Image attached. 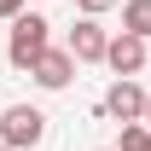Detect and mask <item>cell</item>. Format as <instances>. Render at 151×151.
<instances>
[{
  "mask_svg": "<svg viewBox=\"0 0 151 151\" xmlns=\"http://www.w3.org/2000/svg\"><path fill=\"white\" fill-rule=\"evenodd\" d=\"M47 47H52V23L41 18V12H18L12 18V35H6V64L12 70H29Z\"/></svg>",
  "mask_w": 151,
  "mask_h": 151,
  "instance_id": "6da1fadb",
  "label": "cell"
},
{
  "mask_svg": "<svg viewBox=\"0 0 151 151\" xmlns=\"http://www.w3.org/2000/svg\"><path fill=\"white\" fill-rule=\"evenodd\" d=\"M0 139L12 151H35L47 139V111L41 105H6L0 111Z\"/></svg>",
  "mask_w": 151,
  "mask_h": 151,
  "instance_id": "7a4b0ae2",
  "label": "cell"
},
{
  "mask_svg": "<svg viewBox=\"0 0 151 151\" xmlns=\"http://www.w3.org/2000/svg\"><path fill=\"white\" fill-rule=\"evenodd\" d=\"M29 76H35V87L58 93V87H70V81H76V52H70V47H47V52L29 64Z\"/></svg>",
  "mask_w": 151,
  "mask_h": 151,
  "instance_id": "3957f363",
  "label": "cell"
},
{
  "mask_svg": "<svg viewBox=\"0 0 151 151\" xmlns=\"http://www.w3.org/2000/svg\"><path fill=\"white\" fill-rule=\"evenodd\" d=\"M145 99H151V93L134 81V76H116L111 93H105V111H111L116 122H145Z\"/></svg>",
  "mask_w": 151,
  "mask_h": 151,
  "instance_id": "277c9868",
  "label": "cell"
},
{
  "mask_svg": "<svg viewBox=\"0 0 151 151\" xmlns=\"http://www.w3.org/2000/svg\"><path fill=\"white\" fill-rule=\"evenodd\" d=\"M64 47L76 52V64H105V52H111V35L99 29V18H87V12H81V23L70 29V41H64Z\"/></svg>",
  "mask_w": 151,
  "mask_h": 151,
  "instance_id": "5b68a950",
  "label": "cell"
},
{
  "mask_svg": "<svg viewBox=\"0 0 151 151\" xmlns=\"http://www.w3.org/2000/svg\"><path fill=\"white\" fill-rule=\"evenodd\" d=\"M105 64H111L116 76H139V70H145V35L116 29V35H111V52H105Z\"/></svg>",
  "mask_w": 151,
  "mask_h": 151,
  "instance_id": "8992f818",
  "label": "cell"
},
{
  "mask_svg": "<svg viewBox=\"0 0 151 151\" xmlns=\"http://www.w3.org/2000/svg\"><path fill=\"white\" fill-rule=\"evenodd\" d=\"M122 29H134V35L151 41V0H128L122 6Z\"/></svg>",
  "mask_w": 151,
  "mask_h": 151,
  "instance_id": "52a82bcc",
  "label": "cell"
},
{
  "mask_svg": "<svg viewBox=\"0 0 151 151\" xmlns=\"http://www.w3.org/2000/svg\"><path fill=\"white\" fill-rule=\"evenodd\" d=\"M116 151H151V122H122V145Z\"/></svg>",
  "mask_w": 151,
  "mask_h": 151,
  "instance_id": "ba28073f",
  "label": "cell"
},
{
  "mask_svg": "<svg viewBox=\"0 0 151 151\" xmlns=\"http://www.w3.org/2000/svg\"><path fill=\"white\" fill-rule=\"evenodd\" d=\"M18 12H29V0H0V18H6V23L18 18Z\"/></svg>",
  "mask_w": 151,
  "mask_h": 151,
  "instance_id": "9c48e42d",
  "label": "cell"
},
{
  "mask_svg": "<svg viewBox=\"0 0 151 151\" xmlns=\"http://www.w3.org/2000/svg\"><path fill=\"white\" fill-rule=\"evenodd\" d=\"M76 6H81V12H87V18H99V12H111L116 0H76Z\"/></svg>",
  "mask_w": 151,
  "mask_h": 151,
  "instance_id": "30bf717a",
  "label": "cell"
},
{
  "mask_svg": "<svg viewBox=\"0 0 151 151\" xmlns=\"http://www.w3.org/2000/svg\"><path fill=\"white\" fill-rule=\"evenodd\" d=\"M145 122H151V99H145Z\"/></svg>",
  "mask_w": 151,
  "mask_h": 151,
  "instance_id": "8fae6325",
  "label": "cell"
},
{
  "mask_svg": "<svg viewBox=\"0 0 151 151\" xmlns=\"http://www.w3.org/2000/svg\"><path fill=\"white\" fill-rule=\"evenodd\" d=\"M0 151H12V145H6V139H0Z\"/></svg>",
  "mask_w": 151,
  "mask_h": 151,
  "instance_id": "7c38bea8",
  "label": "cell"
},
{
  "mask_svg": "<svg viewBox=\"0 0 151 151\" xmlns=\"http://www.w3.org/2000/svg\"><path fill=\"white\" fill-rule=\"evenodd\" d=\"M99 151H116V145H99Z\"/></svg>",
  "mask_w": 151,
  "mask_h": 151,
  "instance_id": "4fadbf2b",
  "label": "cell"
}]
</instances>
